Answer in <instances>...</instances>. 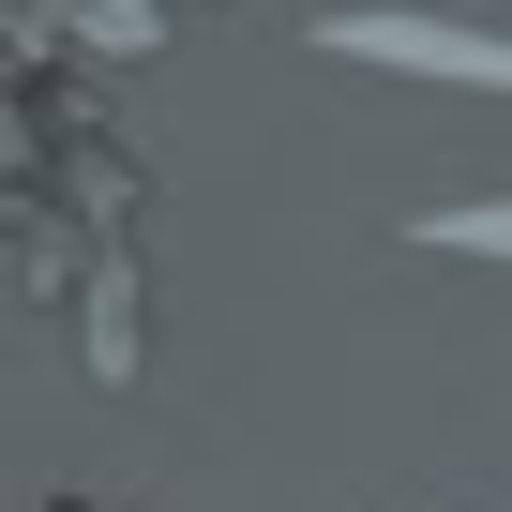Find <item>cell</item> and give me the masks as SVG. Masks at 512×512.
<instances>
[{"mask_svg":"<svg viewBox=\"0 0 512 512\" xmlns=\"http://www.w3.org/2000/svg\"><path fill=\"white\" fill-rule=\"evenodd\" d=\"M317 46L377 76H437V91H512V31H467V16H317Z\"/></svg>","mask_w":512,"mask_h":512,"instance_id":"cell-1","label":"cell"},{"mask_svg":"<svg viewBox=\"0 0 512 512\" xmlns=\"http://www.w3.org/2000/svg\"><path fill=\"white\" fill-rule=\"evenodd\" d=\"M422 241H437V256H497V272H512V196H467V211H422Z\"/></svg>","mask_w":512,"mask_h":512,"instance_id":"cell-2","label":"cell"}]
</instances>
